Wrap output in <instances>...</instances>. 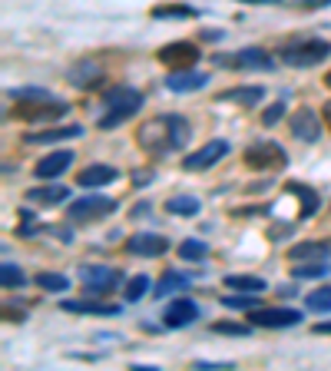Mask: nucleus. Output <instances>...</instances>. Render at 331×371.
<instances>
[{"label":"nucleus","instance_id":"32","mask_svg":"<svg viewBox=\"0 0 331 371\" xmlns=\"http://www.w3.org/2000/svg\"><path fill=\"white\" fill-rule=\"evenodd\" d=\"M295 279H325L331 275V262H305V265H295L292 269Z\"/></svg>","mask_w":331,"mask_h":371},{"label":"nucleus","instance_id":"23","mask_svg":"<svg viewBox=\"0 0 331 371\" xmlns=\"http://www.w3.org/2000/svg\"><path fill=\"white\" fill-rule=\"evenodd\" d=\"M77 136H83V126H60V130H46V133H30L27 136V142H63V140H77Z\"/></svg>","mask_w":331,"mask_h":371},{"label":"nucleus","instance_id":"13","mask_svg":"<svg viewBox=\"0 0 331 371\" xmlns=\"http://www.w3.org/2000/svg\"><path fill=\"white\" fill-rule=\"evenodd\" d=\"M73 150H54L50 156H40V163H37V179L40 183H50V179H56V176H63L70 166H73Z\"/></svg>","mask_w":331,"mask_h":371},{"label":"nucleus","instance_id":"40","mask_svg":"<svg viewBox=\"0 0 331 371\" xmlns=\"http://www.w3.org/2000/svg\"><path fill=\"white\" fill-rule=\"evenodd\" d=\"M315 332H318V335H331V322H318V325H315Z\"/></svg>","mask_w":331,"mask_h":371},{"label":"nucleus","instance_id":"28","mask_svg":"<svg viewBox=\"0 0 331 371\" xmlns=\"http://www.w3.org/2000/svg\"><path fill=\"white\" fill-rule=\"evenodd\" d=\"M242 4H268V7H298V11H318V7H331V0H242Z\"/></svg>","mask_w":331,"mask_h":371},{"label":"nucleus","instance_id":"33","mask_svg":"<svg viewBox=\"0 0 331 371\" xmlns=\"http://www.w3.org/2000/svg\"><path fill=\"white\" fill-rule=\"evenodd\" d=\"M146 288H153V282H149V275H132L130 282H126V302H139L146 295Z\"/></svg>","mask_w":331,"mask_h":371},{"label":"nucleus","instance_id":"27","mask_svg":"<svg viewBox=\"0 0 331 371\" xmlns=\"http://www.w3.org/2000/svg\"><path fill=\"white\" fill-rule=\"evenodd\" d=\"M225 288H235V292H255L262 295L268 285L258 275H225Z\"/></svg>","mask_w":331,"mask_h":371},{"label":"nucleus","instance_id":"11","mask_svg":"<svg viewBox=\"0 0 331 371\" xmlns=\"http://www.w3.org/2000/svg\"><path fill=\"white\" fill-rule=\"evenodd\" d=\"M202 56V50H199L196 44H189V40H176V44H166L163 50H159V63H166L169 70H186V66H192Z\"/></svg>","mask_w":331,"mask_h":371},{"label":"nucleus","instance_id":"8","mask_svg":"<svg viewBox=\"0 0 331 371\" xmlns=\"http://www.w3.org/2000/svg\"><path fill=\"white\" fill-rule=\"evenodd\" d=\"M245 322L255 328H292L301 322V312H295V308H249Z\"/></svg>","mask_w":331,"mask_h":371},{"label":"nucleus","instance_id":"39","mask_svg":"<svg viewBox=\"0 0 331 371\" xmlns=\"http://www.w3.org/2000/svg\"><path fill=\"white\" fill-rule=\"evenodd\" d=\"M321 120H325V126L331 130V99L325 103V107H321Z\"/></svg>","mask_w":331,"mask_h":371},{"label":"nucleus","instance_id":"4","mask_svg":"<svg viewBox=\"0 0 331 371\" xmlns=\"http://www.w3.org/2000/svg\"><path fill=\"white\" fill-rule=\"evenodd\" d=\"M331 56V44L328 40H298V44H288V47H282V54H278V60L282 63H288V66H318V63H325Z\"/></svg>","mask_w":331,"mask_h":371},{"label":"nucleus","instance_id":"5","mask_svg":"<svg viewBox=\"0 0 331 371\" xmlns=\"http://www.w3.org/2000/svg\"><path fill=\"white\" fill-rule=\"evenodd\" d=\"M216 63L229 70H275V56L262 47H245L235 54H216Z\"/></svg>","mask_w":331,"mask_h":371},{"label":"nucleus","instance_id":"6","mask_svg":"<svg viewBox=\"0 0 331 371\" xmlns=\"http://www.w3.org/2000/svg\"><path fill=\"white\" fill-rule=\"evenodd\" d=\"M242 159H245V166H249V169H282V166H288L285 146H278L275 140L252 142V146L245 150Z\"/></svg>","mask_w":331,"mask_h":371},{"label":"nucleus","instance_id":"30","mask_svg":"<svg viewBox=\"0 0 331 371\" xmlns=\"http://www.w3.org/2000/svg\"><path fill=\"white\" fill-rule=\"evenodd\" d=\"M209 255V242L202 239H186L179 245V259H186V262H202Z\"/></svg>","mask_w":331,"mask_h":371},{"label":"nucleus","instance_id":"41","mask_svg":"<svg viewBox=\"0 0 331 371\" xmlns=\"http://www.w3.org/2000/svg\"><path fill=\"white\" fill-rule=\"evenodd\" d=\"M325 87H328V90H331V73H328V77H325Z\"/></svg>","mask_w":331,"mask_h":371},{"label":"nucleus","instance_id":"21","mask_svg":"<svg viewBox=\"0 0 331 371\" xmlns=\"http://www.w3.org/2000/svg\"><path fill=\"white\" fill-rule=\"evenodd\" d=\"M262 97H265L262 87H232V90H222L219 97H216V103H239V107H252V103H258Z\"/></svg>","mask_w":331,"mask_h":371},{"label":"nucleus","instance_id":"24","mask_svg":"<svg viewBox=\"0 0 331 371\" xmlns=\"http://www.w3.org/2000/svg\"><path fill=\"white\" fill-rule=\"evenodd\" d=\"M199 17L196 7H186V4H163V7H153V20H192Z\"/></svg>","mask_w":331,"mask_h":371},{"label":"nucleus","instance_id":"2","mask_svg":"<svg viewBox=\"0 0 331 371\" xmlns=\"http://www.w3.org/2000/svg\"><path fill=\"white\" fill-rule=\"evenodd\" d=\"M139 107H143V93H139V90H132V87L110 90V93L103 97V109H106V113L96 120V126L99 130H116V126H123L130 116H136Z\"/></svg>","mask_w":331,"mask_h":371},{"label":"nucleus","instance_id":"20","mask_svg":"<svg viewBox=\"0 0 331 371\" xmlns=\"http://www.w3.org/2000/svg\"><path fill=\"white\" fill-rule=\"evenodd\" d=\"M27 199H30V202H40V206H56V202H66V199H70V189L60 183H50V186L40 183L27 193Z\"/></svg>","mask_w":331,"mask_h":371},{"label":"nucleus","instance_id":"17","mask_svg":"<svg viewBox=\"0 0 331 371\" xmlns=\"http://www.w3.org/2000/svg\"><path fill=\"white\" fill-rule=\"evenodd\" d=\"M292 262H331V239L321 242H298L288 249Z\"/></svg>","mask_w":331,"mask_h":371},{"label":"nucleus","instance_id":"31","mask_svg":"<svg viewBox=\"0 0 331 371\" xmlns=\"http://www.w3.org/2000/svg\"><path fill=\"white\" fill-rule=\"evenodd\" d=\"M37 285H40L44 292L60 295V292H66V288H70V279H66V275H60V272H40V275H37Z\"/></svg>","mask_w":331,"mask_h":371},{"label":"nucleus","instance_id":"12","mask_svg":"<svg viewBox=\"0 0 331 371\" xmlns=\"http://www.w3.org/2000/svg\"><path fill=\"white\" fill-rule=\"evenodd\" d=\"M288 130H292V136L301 142H318L321 140V120L318 113L308 107H301L292 113V120H288Z\"/></svg>","mask_w":331,"mask_h":371},{"label":"nucleus","instance_id":"16","mask_svg":"<svg viewBox=\"0 0 331 371\" xmlns=\"http://www.w3.org/2000/svg\"><path fill=\"white\" fill-rule=\"evenodd\" d=\"M166 87L173 90V93H196V90L209 87V77L192 70V66H186V70H173V73L166 77Z\"/></svg>","mask_w":331,"mask_h":371},{"label":"nucleus","instance_id":"26","mask_svg":"<svg viewBox=\"0 0 331 371\" xmlns=\"http://www.w3.org/2000/svg\"><path fill=\"white\" fill-rule=\"evenodd\" d=\"M66 80H70L73 87H80V90L96 87V83H99V66H93V63H80V66H73V70L66 73Z\"/></svg>","mask_w":331,"mask_h":371},{"label":"nucleus","instance_id":"1","mask_svg":"<svg viewBox=\"0 0 331 371\" xmlns=\"http://www.w3.org/2000/svg\"><path fill=\"white\" fill-rule=\"evenodd\" d=\"M189 136H192V126H189L186 116H179V113H159V116H153V120H146L139 126L136 142L149 156L163 159L169 153H179L189 142Z\"/></svg>","mask_w":331,"mask_h":371},{"label":"nucleus","instance_id":"37","mask_svg":"<svg viewBox=\"0 0 331 371\" xmlns=\"http://www.w3.org/2000/svg\"><path fill=\"white\" fill-rule=\"evenodd\" d=\"M212 332H219V335H249L252 325H235V322H216Z\"/></svg>","mask_w":331,"mask_h":371},{"label":"nucleus","instance_id":"34","mask_svg":"<svg viewBox=\"0 0 331 371\" xmlns=\"http://www.w3.org/2000/svg\"><path fill=\"white\" fill-rule=\"evenodd\" d=\"M305 308H311V312H331V288H318V292L305 295Z\"/></svg>","mask_w":331,"mask_h":371},{"label":"nucleus","instance_id":"3","mask_svg":"<svg viewBox=\"0 0 331 371\" xmlns=\"http://www.w3.org/2000/svg\"><path fill=\"white\" fill-rule=\"evenodd\" d=\"M13 120L20 123H54V120H63L66 113H70V103L63 99H54L50 93L44 97H20L13 103Z\"/></svg>","mask_w":331,"mask_h":371},{"label":"nucleus","instance_id":"22","mask_svg":"<svg viewBox=\"0 0 331 371\" xmlns=\"http://www.w3.org/2000/svg\"><path fill=\"white\" fill-rule=\"evenodd\" d=\"M288 193L292 196H298V202H301V219H308L318 212L321 206V196L311 189V186H301V183H288Z\"/></svg>","mask_w":331,"mask_h":371},{"label":"nucleus","instance_id":"19","mask_svg":"<svg viewBox=\"0 0 331 371\" xmlns=\"http://www.w3.org/2000/svg\"><path fill=\"white\" fill-rule=\"evenodd\" d=\"M63 312H73V315H93V318H113V315H120V305L77 298V302H63Z\"/></svg>","mask_w":331,"mask_h":371},{"label":"nucleus","instance_id":"7","mask_svg":"<svg viewBox=\"0 0 331 371\" xmlns=\"http://www.w3.org/2000/svg\"><path fill=\"white\" fill-rule=\"evenodd\" d=\"M116 199L110 196H83L77 199V202H70V209H66V216L73 219V222H96V219H106L116 212Z\"/></svg>","mask_w":331,"mask_h":371},{"label":"nucleus","instance_id":"35","mask_svg":"<svg viewBox=\"0 0 331 371\" xmlns=\"http://www.w3.org/2000/svg\"><path fill=\"white\" fill-rule=\"evenodd\" d=\"M0 279H4V288H20L27 279H23V272L17 269L13 262H4L0 265Z\"/></svg>","mask_w":331,"mask_h":371},{"label":"nucleus","instance_id":"10","mask_svg":"<svg viewBox=\"0 0 331 371\" xmlns=\"http://www.w3.org/2000/svg\"><path fill=\"white\" fill-rule=\"evenodd\" d=\"M80 279H83V285H87V292L93 295H106L113 292L116 285H120L123 275L116 272V269H110V265H83L80 269Z\"/></svg>","mask_w":331,"mask_h":371},{"label":"nucleus","instance_id":"29","mask_svg":"<svg viewBox=\"0 0 331 371\" xmlns=\"http://www.w3.org/2000/svg\"><path fill=\"white\" fill-rule=\"evenodd\" d=\"M166 209H169L173 216H199L202 202H199V196H173L166 202Z\"/></svg>","mask_w":331,"mask_h":371},{"label":"nucleus","instance_id":"18","mask_svg":"<svg viewBox=\"0 0 331 371\" xmlns=\"http://www.w3.org/2000/svg\"><path fill=\"white\" fill-rule=\"evenodd\" d=\"M116 179H120V169H116V166H106V163H93L77 176V183L83 186V189H99V186H110V183H116Z\"/></svg>","mask_w":331,"mask_h":371},{"label":"nucleus","instance_id":"25","mask_svg":"<svg viewBox=\"0 0 331 371\" xmlns=\"http://www.w3.org/2000/svg\"><path fill=\"white\" fill-rule=\"evenodd\" d=\"M189 275H182V272H166L159 282H156V288H153V295L156 298H166V295H173V292H182V288H189Z\"/></svg>","mask_w":331,"mask_h":371},{"label":"nucleus","instance_id":"15","mask_svg":"<svg viewBox=\"0 0 331 371\" xmlns=\"http://www.w3.org/2000/svg\"><path fill=\"white\" fill-rule=\"evenodd\" d=\"M126 252H130V255H146V259H156V255L169 252V239H166V236H159V232H139V236H130V242H126Z\"/></svg>","mask_w":331,"mask_h":371},{"label":"nucleus","instance_id":"9","mask_svg":"<svg viewBox=\"0 0 331 371\" xmlns=\"http://www.w3.org/2000/svg\"><path fill=\"white\" fill-rule=\"evenodd\" d=\"M222 156H229V140H209L199 153L182 159V169L186 173H206V169H212V166L219 163Z\"/></svg>","mask_w":331,"mask_h":371},{"label":"nucleus","instance_id":"36","mask_svg":"<svg viewBox=\"0 0 331 371\" xmlns=\"http://www.w3.org/2000/svg\"><path fill=\"white\" fill-rule=\"evenodd\" d=\"M222 305L225 308H258V298H255V292H239V295H225Z\"/></svg>","mask_w":331,"mask_h":371},{"label":"nucleus","instance_id":"14","mask_svg":"<svg viewBox=\"0 0 331 371\" xmlns=\"http://www.w3.org/2000/svg\"><path fill=\"white\" fill-rule=\"evenodd\" d=\"M199 315H202V312H199V305L192 298H173L163 312V325L166 328H186V325H192Z\"/></svg>","mask_w":331,"mask_h":371},{"label":"nucleus","instance_id":"38","mask_svg":"<svg viewBox=\"0 0 331 371\" xmlns=\"http://www.w3.org/2000/svg\"><path fill=\"white\" fill-rule=\"evenodd\" d=\"M282 116H285V103H272V107L262 113V126H275Z\"/></svg>","mask_w":331,"mask_h":371}]
</instances>
